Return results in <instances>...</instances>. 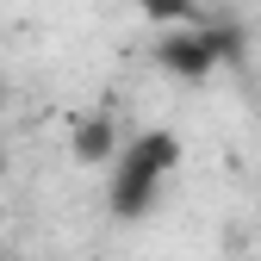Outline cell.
<instances>
[{
	"label": "cell",
	"mask_w": 261,
	"mask_h": 261,
	"mask_svg": "<svg viewBox=\"0 0 261 261\" xmlns=\"http://www.w3.org/2000/svg\"><path fill=\"white\" fill-rule=\"evenodd\" d=\"M174 168H180V143L168 137V130H143V137H130V143L118 149V168H112V212H124V218L143 212Z\"/></svg>",
	"instance_id": "6da1fadb"
},
{
	"label": "cell",
	"mask_w": 261,
	"mask_h": 261,
	"mask_svg": "<svg viewBox=\"0 0 261 261\" xmlns=\"http://www.w3.org/2000/svg\"><path fill=\"white\" fill-rule=\"evenodd\" d=\"M137 7H143L155 25H180V19H193V0H137Z\"/></svg>",
	"instance_id": "7a4b0ae2"
},
{
	"label": "cell",
	"mask_w": 261,
	"mask_h": 261,
	"mask_svg": "<svg viewBox=\"0 0 261 261\" xmlns=\"http://www.w3.org/2000/svg\"><path fill=\"white\" fill-rule=\"evenodd\" d=\"M112 137H106V124H87V137H75V155H106Z\"/></svg>",
	"instance_id": "3957f363"
},
{
	"label": "cell",
	"mask_w": 261,
	"mask_h": 261,
	"mask_svg": "<svg viewBox=\"0 0 261 261\" xmlns=\"http://www.w3.org/2000/svg\"><path fill=\"white\" fill-rule=\"evenodd\" d=\"M0 174H7V143H0Z\"/></svg>",
	"instance_id": "277c9868"
}]
</instances>
